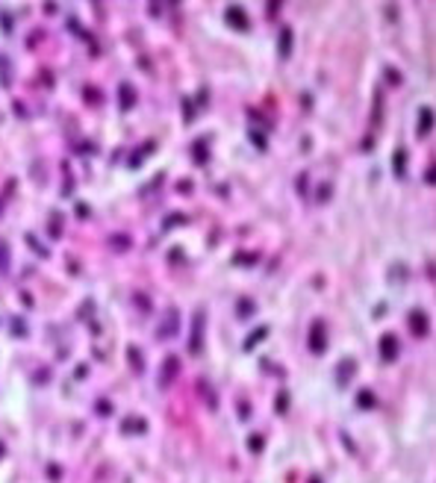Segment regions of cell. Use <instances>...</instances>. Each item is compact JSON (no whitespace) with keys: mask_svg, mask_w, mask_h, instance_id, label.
<instances>
[{"mask_svg":"<svg viewBox=\"0 0 436 483\" xmlns=\"http://www.w3.org/2000/svg\"><path fill=\"white\" fill-rule=\"evenodd\" d=\"M380 357H383V362H392V360H398V339L395 336H383L380 339Z\"/></svg>","mask_w":436,"mask_h":483,"instance_id":"6da1fadb","label":"cell"},{"mask_svg":"<svg viewBox=\"0 0 436 483\" xmlns=\"http://www.w3.org/2000/svg\"><path fill=\"white\" fill-rule=\"evenodd\" d=\"M310 351L312 354H321L324 351V321H315L310 330Z\"/></svg>","mask_w":436,"mask_h":483,"instance_id":"7a4b0ae2","label":"cell"},{"mask_svg":"<svg viewBox=\"0 0 436 483\" xmlns=\"http://www.w3.org/2000/svg\"><path fill=\"white\" fill-rule=\"evenodd\" d=\"M200 342H203V315L197 312L194 315V327H192V345H189V351L192 354H200Z\"/></svg>","mask_w":436,"mask_h":483,"instance_id":"3957f363","label":"cell"},{"mask_svg":"<svg viewBox=\"0 0 436 483\" xmlns=\"http://www.w3.org/2000/svg\"><path fill=\"white\" fill-rule=\"evenodd\" d=\"M177 371H180V360H177V357H168V362H165V371L159 374V386H168V383L177 377Z\"/></svg>","mask_w":436,"mask_h":483,"instance_id":"277c9868","label":"cell"},{"mask_svg":"<svg viewBox=\"0 0 436 483\" xmlns=\"http://www.w3.org/2000/svg\"><path fill=\"white\" fill-rule=\"evenodd\" d=\"M410 330H413V336H425V333H428V315L416 309V312L410 315Z\"/></svg>","mask_w":436,"mask_h":483,"instance_id":"5b68a950","label":"cell"},{"mask_svg":"<svg viewBox=\"0 0 436 483\" xmlns=\"http://www.w3.org/2000/svg\"><path fill=\"white\" fill-rule=\"evenodd\" d=\"M177 327H180V315H177V309H171V312H168V324L159 327V336H174Z\"/></svg>","mask_w":436,"mask_h":483,"instance_id":"8992f818","label":"cell"},{"mask_svg":"<svg viewBox=\"0 0 436 483\" xmlns=\"http://www.w3.org/2000/svg\"><path fill=\"white\" fill-rule=\"evenodd\" d=\"M431 121H434V112L431 109H422V115H419V136H428L431 133Z\"/></svg>","mask_w":436,"mask_h":483,"instance_id":"52a82bcc","label":"cell"},{"mask_svg":"<svg viewBox=\"0 0 436 483\" xmlns=\"http://www.w3.org/2000/svg\"><path fill=\"white\" fill-rule=\"evenodd\" d=\"M339 365H342V368H339V383L345 386V383H348V377H354V371H357V368H354V360H345V362H339Z\"/></svg>","mask_w":436,"mask_h":483,"instance_id":"ba28073f","label":"cell"},{"mask_svg":"<svg viewBox=\"0 0 436 483\" xmlns=\"http://www.w3.org/2000/svg\"><path fill=\"white\" fill-rule=\"evenodd\" d=\"M227 21H230V24H236V27H242V30L248 27V21H245V15H242V9H239V6H233V9H230Z\"/></svg>","mask_w":436,"mask_h":483,"instance_id":"9c48e42d","label":"cell"},{"mask_svg":"<svg viewBox=\"0 0 436 483\" xmlns=\"http://www.w3.org/2000/svg\"><path fill=\"white\" fill-rule=\"evenodd\" d=\"M292 50V30H283V39H280V56H289Z\"/></svg>","mask_w":436,"mask_h":483,"instance_id":"30bf717a","label":"cell"},{"mask_svg":"<svg viewBox=\"0 0 436 483\" xmlns=\"http://www.w3.org/2000/svg\"><path fill=\"white\" fill-rule=\"evenodd\" d=\"M404 168H407V150H395V171H398V177H404Z\"/></svg>","mask_w":436,"mask_h":483,"instance_id":"8fae6325","label":"cell"},{"mask_svg":"<svg viewBox=\"0 0 436 483\" xmlns=\"http://www.w3.org/2000/svg\"><path fill=\"white\" fill-rule=\"evenodd\" d=\"M0 271H3V274L9 271V247H6L3 242H0Z\"/></svg>","mask_w":436,"mask_h":483,"instance_id":"7c38bea8","label":"cell"},{"mask_svg":"<svg viewBox=\"0 0 436 483\" xmlns=\"http://www.w3.org/2000/svg\"><path fill=\"white\" fill-rule=\"evenodd\" d=\"M121 97H124V109L133 106V89L130 86H121Z\"/></svg>","mask_w":436,"mask_h":483,"instance_id":"4fadbf2b","label":"cell"},{"mask_svg":"<svg viewBox=\"0 0 436 483\" xmlns=\"http://www.w3.org/2000/svg\"><path fill=\"white\" fill-rule=\"evenodd\" d=\"M360 404H363V407H369V404H372V395H369V392H363V395H360Z\"/></svg>","mask_w":436,"mask_h":483,"instance_id":"5bb4252c","label":"cell"},{"mask_svg":"<svg viewBox=\"0 0 436 483\" xmlns=\"http://www.w3.org/2000/svg\"><path fill=\"white\" fill-rule=\"evenodd\" d=\"M259 448H262V439H259V436H256V439H250V451H259Z\"/></svg>","mask_w":436,"mask_h":483,"instance_id":"9a60e30c","label":"cell"}]
</instances>
